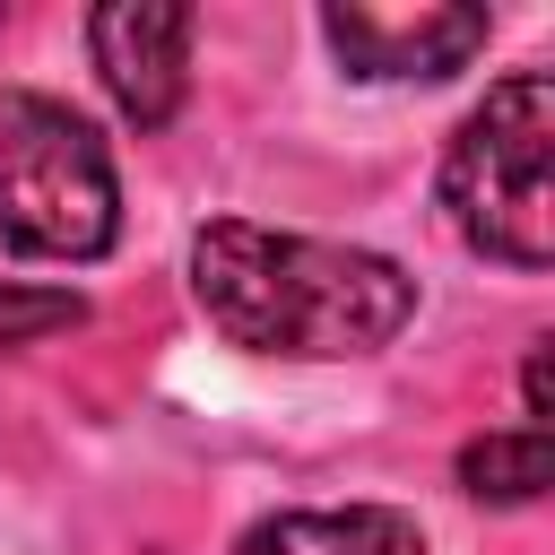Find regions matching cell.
<instances>
[{
    "mask_svg": "<svg viewBox=\"0 0 555 555\" xmlns=\"http://www.w3.org/2000/svg\"><path fill=\"white\" fill-rule=\"evenodd\" d=\"M191 295L199 312L251 347V356H373L408 330L416 278L364 243H321V234H269L243 217H217L191 234Z\"/></svg>",
    "mask_w": 555,
    "mask_h": 555,
    "instance_id": "cell-1",
    "label": "cell"
},
{
    "mask_svg": "<svg viewBox=\"0 0 555 555\" xmlns=\"http://www.w3.org/2000/svg\"><path fill=\"white\" fill-rule=\"evenodd\" d=\"M546 156H555V78L512 69L503 87H486V104L451 130V156H442V208H451L468 251H486L503 269L555 260Z\"/></svg>",
    "mask_w": 555,
    "mask_h": 555,
    "instance_id": "cell-2",
    "label": "cell"
},
{
    "mask_svg": "<svg viewBox=\"0 0 555 555\" xmlns=\"http://www.w3.org/2000/svg\"><path fill=\"white\" fill-rule=\"evenodd\" d=\"M121 225V182L87 113L61 95H0V243L35 260H95Z\"/></svg>",
    "mask_w": 555,
    "mask_h": 555,
    "instance_id": "cell-3",
    "label": "cell"
},
{
    "mask_svg": "<svg viewBox=\"0 0 555 555\" xmlns=\"http://www.w3.org/2000/svg\"><path fill=\"white\" fill-rule=\"evenodd\" d=\"M330 52L347 78H451L468 52H486V9H382V0H330L321 9Z\"/></svg>",
    "mask_w": 555,
    "mask_h": 555,
    "instance_id": "cell-4",
    "label": "cell"
},
{
    "mask_svg": "<svg viewBox=\"0 0 555 555\" xmlns=\"http://www.w3.org/2000/svg\"><path fill=\"white\" fill-rule=\"evenodd\" d=\"M191 9L182 0H113L95 9L87 43H95V69L113 87V104L139 121V130H165L182 113V87H191Z\"/></svg>",
    "mask_w": 555,
    "mask_h": 555,
    "instance_id": "cell-5",
    "label": "cell"
},
{
    "mask_svg": "<svg viewBox=\"0 0 555 555\" xmlns=\"http://www.w3.org/2000/svg\"><path fill=\"white\" fill-rule=\"evenodd\" d=\"M243 555H425V538L390 503H347V512H278L243 538Z\"/></svg>",
    "mask_w": 555,
    "mask_h": 555,
    "instance_id": "cell-6",
    "label": "cell"
},
{
    "mask_svg": "<svg viewBox=\"0 0 555 555\" xmlns=\"http://www.w3.org/2000/svg\"><path fill=\"white\" fill-rule=\"evenodd\" d=\"M546 477H555V442H546L538 425H520V434H486V442L460 451V486H468L477 503H538Z\"/></svg>",
    "mask_w": 555,
    "mask_h": 555,
    "instance_id": "cell-7",
    "label": "cell"
},
{
    "mask_svg": "<svg viewBox=\"0 0 555 555\" xmlns=\"http://www.w3.org/2000/svg\"><path fill=\"white\" fill-rule=\"evenodd\" d=\"M87 304L61 295V286H0V347H35L52 330H69Z\"/></svg>",
    "mask_w": 555,
    "mask_h": 555,
    "instance_id": "cell-8",
    "label": "cell"
}]
</instances>
